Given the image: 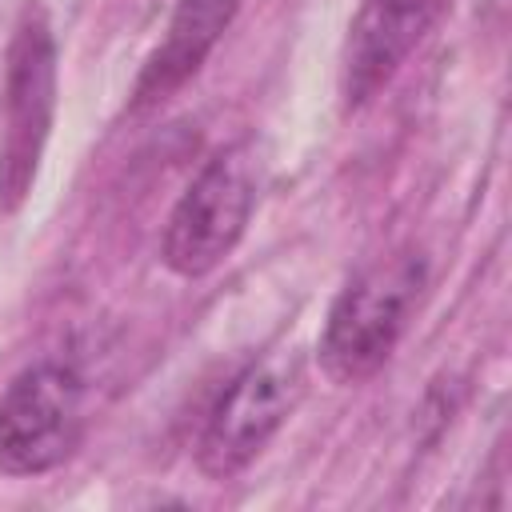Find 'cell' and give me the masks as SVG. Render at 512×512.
I'll list each match as a JSON object with an SVG mask.
<instances>
[{"label": "cell", "mask_w": 512, "mask_h": 512, "mask_svg": "<svg viewBox=\"0 0 512 512\" xmlns=\"http://www.w3.org/2000/svg\"><path fill=\"white\" fill-rule=\"evenodd\" d=\"M300 396V368L288 356L248 364L212 404L196 440V468L208 480L240 476L280 432Z\"/></svg>", "instance_id": "cell-5"}, {"label": "cell", "mask_w": 512, "mask_h": 512, "mask_svg": "<svg viewBox=\"0 0 512 512\" xmlns=\"http://www.w3.org/2000/svg\"><path fill=\"white\" fill-rule=\"evenodd\" d=\"M452 0H360L344 56H340V100L348 112L364 108L404 60L436 32Z\"/></svg>", "instance_id": "cell-6"}, {"label": "cell", "mask_w": 512, "mask_h": 512, "mask_svg": "<svg viewBox=\"0 0 512 512\" xmlns=\"http://www.w3.org/2000/svg\"><path fill=\"white\" fill-rule=\"evenodd\" d=\"M236 8H240V0H176L164 40L156 44V52L144 60V68L136 76L132 108L136 112L156 108L176 88H184L200 72V64L208 60V52L224 36V28L232 24Z\"/></svg>", "instance_id": "cell-7"}, {"label": "cell", "mask_w": 512, "mask_h": 512, "mask_svg": "<svg viewBox=\"0 0 512 512\" xmlns=\"http://www.w3.org/2000/svg\"><path fill=\"white\" fill-rule=\"evenodd\" d=\"M56 116V36L44 8L28 4L4 72V140H0V216H12L32 196Z\"/></svg>", "instance_id": "cell-2"}, {"label": "cell", "mask_w": 512, "mask_h": 512, "mask_svg": "<svg viewBox=\"0 0 512 512\" xmlns=\"http://www.w3.org/2000/svg\"><path fill=\"white\" fill-rule=\"evenodd\" d=\"M252 208H256V168L248 148L228 144L212 152L164 224V240H160L164 268L176 272L180 280H200L212 268H220L240 244Z\"/></svg>", "instance_id": "cell-3"}, {"label": "cell", "mask_w": 512, "mask_h": 512, "mask_svg": "<svg viewBox=\"0 0 512 512\" xmlns=\"http://www.w3.org/2000/svg\"><path fill=\"white\" fill-rule=\"evenodd\" d=\"M84 428V384L76 368L40 360L0 396V472L44 476L72 456Z\"/></svg>", "instance_id": "cell-4"}, {"label": "cell", "mask_w": 512, "mask_h": 512, "mask_svg": "<svg viewBox=\"0 0 512 512\" xmlns=\"http://www.w3.org/2000/svg\"><path fill=\"white\" fill-rule=\"evenodd\" d=\"M424 284H428V264L416 248L380 256L368 268H360L340 288L320 328L316 356L324 376L332 384H360L376 376L392 360L420 304Z\"/></svg>", "instance_id": "cell-1"}]
</instances>
